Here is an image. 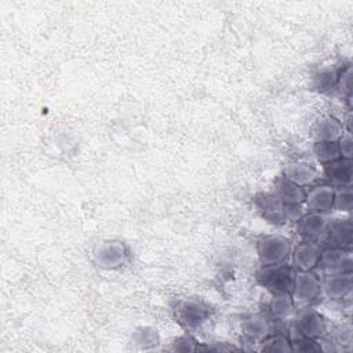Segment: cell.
<instances>
[{"label":"cell","mask_w":353,"mask_h":353,"mask_svg":"<svg viewBox=\"0 0 353 353\" xmlns=\"http://www.w3.org/2000/svg\"><path fill=\"white\" fill-rule=\"evenodd\" d=\"M313 156L323 165L342 157L338 142H316L313 146Z\"/></svg>","instance_id":"obj_20"},{"label":"cell","mask_w":353,"mask_h":353,"mask_svg":"<svg viewBox=\"0 0 353 353\" xmlns=\"http://www.w3.org/2000/svg\"><path fill=\"white\" fill-rule=\"evenodd\" d=\"M343 132V125L332 116L320 117L312 128V135L316 142H336Z\"/></svg>","instance_id":"obj_16"},{"label":"cell","mask_w":353,"mask_h":353,"mask_svg":"<svg viewBox=\"0 0 353 353\" xmlns=\"http://www.w3.org/2000/svg\"><path fill=\"white\" fill-rule=\"evenodd\" d=\"M327 332V323L324 317L312 307L296 309L290 321V339L312 338L320 339Z\"/></svg>","instance_id":"obj_1"},{"label":"cell","mask_w":353,"mask_h":353,"mask_svg":"<svg viewBox=\"0 0 353 353\" xmlns=\"http://www.w3.org/2000/svg\"><path fill=\"white\" fill-rule=\"evenodd\" d=\"M321 254V245L317 241L301 240L291 251L292 266L295 270L312 272L317 268Z\"/></svg>","instance_id":"obj_10"},{"label":"cell","mask_w":353,"mask_h":353,"mask_svg":"<svg viewBox=\"0 0 353 353\" xmlns=\"http://www.w3.org/2000/svg\"><path fill=\"white\" fill-rule=\"evenodd\" d=\"M291 241L280 234L263 236L256 243V254L262 265L285 263L291 256Z\"/></svg>","instance_id":"obj_3"},{"label":"cell","mask_w":353,"mask_h":353,"mask_svg":"<svg viewBox=\"0 0 353 353\" xmlns=\"http://www.w3.org/2000/svg\"><path fill=\"white\" fill-rule=\"evenodd\" d=\"M241 330L247 338L261 342L272 334V324L266 316L261 313H252L243 319Z\"/></svg>","instance_id":"obj_17"},{"label":"cell","mask_w":353,"mask_h":353,"mask_svg":"<svg viewBox=\"0 0 353 353\" xmlns=\"http://www.w3.org/2000/svg\"><path fill=\"white\" fill-rule=\"evenodd\" d=\"M353 204V194H352V186H343V188H335V201L334 208L339 211H350Z\"/></svg>","instance_id":"obj_22"},{"label":"cell","mask_w":353,"mask_h":353,"mask_svg":"<svg viewBox=\"0 0 353 353\" xmlns=\"http://www.w3.org/2000/svg\"><path fill=\"white\" fill-rule=\"evenodd\" d=\"M324 175L334 188L352 186L353 181V163L352 159H338L324 165Z\"/></svg>","instance_id":"obj_12"},{"label":"cell","mask_w":353,"mask_h":353,"mask_svg":"<svg viewBox=\"0 0 353 353\" xmlns=\"http://www.w3.org/2000/svg\"><path fill=\"white\" fill-rule=\"evenodd\" d=\"M176 314L179 321L189 330L199 328L207 319L208 310L201 303L196 301H183L179 303L176 309Z\"/></svg>","instance_id":"obj_15"},{"label":"cell","mask_w":353,"mask_h":353,"mask_svg":"<svg viewBox=\"0 0 353 353\" xmlns=\"http://www.w3.org/2000/svg\"><path fill=\"white\" fill-rule=\"evenodd\" d=\"M272 194L287 205H302L305 203V188L290 182L284 176H279L274 182Z\"/></svg>","instance_id":"obj_13"},{"label":"cell","mask_w":353,"mask_h":353,"mask_svg":"<svg viewBox=\"0 0 353 353\" xmlns=\"http://www.w3.org/2000/svg\"><path fill=\"white\" fill-rule=\"evenodd\" d=\"M296 312V305L291 296V294H272V299L269 302V313L270 317L276 321H291Z\"/></svg>","instance_id":"obj_18"},{"label":"cell","mask_w":353,"mask_h":353,"mask_svg":"<svg viewBox=\"0 0 353 353\" xmlns=\"http://www.w3.org/2000/svg\"><path fill=\"white\" fill-rule=\"evenodd\" d=\"M292 352H321L323 347L320 345L319 339H312V338H299V339H292L291 341Z\"/></svg>","instance_id":"obj_25"},{"label":"cell","mask_w":353,"mask_h":353,"mask_svg":"<svg viewBox=\"0 0 353 353\" xmlns=\"http://www.w3.org/2000/svg\"><path fill=\"white\" fill-rule=\"evenodd\" d=\"M336 87L343 97L350 99L352 97V66L350 65H346L342 70H339Z\"/></svg>","instance_id":"obj_23"},{"label":"cell","mask_w":353,"mask_h":353,"mask_svg":"<svg viewBox=\"0 0 353 353\" xmlns=\"http://www.w3.org/2000/svg\"><path fill=\"white\" fill-rule=\"evenodd\" d=\"M321 248L324 247H338V248H352L353 244V229L352 221L349 218L328 219L325 229L319 240Z\"/></svg>","instance_id":"obj_6"},{"label":"cell","mask_w":353,"mask_h":353,"mask_svg":"<svg viewBox=\"0 0 353 353\" xmlns=\"http://www.w3.org/2000/svg\"><path fill=\"white\" fill-rule=\"evenodd\" d=\"M281 176H284L285 179H288L292 183H296V185L305 188V186L313 185L317 181L319 172L313 165H310L305 161H292V163H288L283 168Z\"/></svg>","instance_id":"obj_14"},{"label":"cell","mask_w":353,"mask_h":353,"mask_svg":"<svg viewBox=\"0 0 353 353\" xmlns=\"http://www.w3.org/2000/svg\"><path fill=\"white\" fill-rule=\"evenodd\" d=\"M259 343H261L259 350H263V352H283V353L292 352L290 336L283 334H270L265 339H262Z\"/></svg>","instance_id":"obj_21"},{"label":"cell","mask_w":353,"mask_h":353,"mask_svg":"<svg viewBox=\"0 0 353 353\" xmlns=\"http://www.w3.org/2000/svg\"><path fill=\"white\" fill-rule=\"evenodd\" d=\"M295 270L287 265H262L255 279L259 285L268 290L270 294H291L294 285Z\"/></svg>","instance_id":"obj_2"},{"label":"cell","mask_w":353,"mask_h":353,"mask_svg":"<svg viewBox=\"0 0 353 353\" xmlns=\"http://www.w3.org/2000/svg\"><path fill=\"white\" fill-rule=\"evenodd\" d=\"M327 222V214L307 211L295 221V232L301 240L319 243Z\"/></svg>","instance_id":"obj_9"},{"label":"cell","mask_w":353,"mask_h":353,"mask_svg":"<svg viewBox=\"0 0 353 353\" xmlns=\"http://www.w3.org/2000/svg\"><path fill=\"white\" fill-rule=\"evenodd\" d=\"M323 276L335 273H347L353 270L352 248L324 247L321 248L317 268Z\"/></svg>","instance_id":"obj_5"},{"label":"cell","mask_w":353,"mask_h":353,"mask_svg":"<svg viewBox=\"0 0 353 353\" xmlns=\"http://www.w3.org/2000/svg\"><path fill=\"white\" fill-rule=\"evenodd\" d=\"M127 259V250L121 241L110 240L102 243L94 252V262L97 266L110 270L124 265Z\"/></svg>","instance_id":"obj_8"},{"label":"cell","mask_w":353,"mask_h":353,"mask_svg":"<svg viewBox=\"0 0 353 353\" xmlns=\"http://www.w3.org/2000/svg\"><path fill=\"white\" fill-rule=\"evenodd\" d=\"M323 295L321 280L313 272L295 270L291 296L295 305L307 306L317 302Z\"/></svg>","instance_id":"obj_4"},{"label":"cell","mask_w":353,"mask_h":353,"mask_svg":"<svg viewBox=\"0 0 353 353\" xmlns=\"http://www.w3.org/2000/svg\"><path fill=\"white\" fill-rule=\"evenodd\" d=\"M312 188L306 190L305 194V204L309 211L328 214L334 210L335 201V188L325 182V183H316L310 185Z\"/></svg>","instance_id":"obj_7"},{"label":"cell","mask_w":353,"mask_h":353,"mask_svg":"<svg viewBox=\"0 0 353 353\" xmlns=\"http://www.w3.org/2000/svg\"><path fill=\"white\" fill-rule=\"evenodd\" d=\"M336 142H338V146H339L341 156L343 159H352V154H353V139H352L350 131H345L342 134V137Z\"/></svg>","instance_id":"obj_26"},{"label":"cell","mask_w":353,"mask_h":353,"mask_svg":"<svg viewBox=\"0 0 353 353\" xmlns=\"http://www.w3.org/2000/svg\"><path fill=\"white\" fill-rule=\"evenodd\" d=\"M323 294L332 301H342L352 292V272L325 274L321 280Z\"/></svg>","instance_id":"obj_11"},{"label":"cell","mask_w":353,"mask_h":353,"mask_svg":"<svg viewBox=\"0 0 353 353\" xmlns=\"http://www.w3.org/2000/svg\"><path fill=\"white\" fill-rule=\"evenodd\" d=\"M132 342L139 343L141 346L146 347L148 345H156L159 342V336H157L156 330L149 328V327H143V328L137 330V332L134 334Z\"/></svg>","instance_id":"obj_24"},{"label":"cell","mask_w":353,"mask_h":353,"mask_svg":"<svg viewBox=\"0 0 353 353\" xmlns=\"http://www.w3.org/2000/svg\"><path fill=\"white\" fill-rule=\"evenodd\" d=\"M338 73L334 66H323L319 68L313 76H312V84L317 91H328L334 87H336V80H338Z\"/></svg>","instance_id":"obj_19"}]
</instances>
